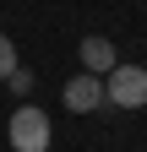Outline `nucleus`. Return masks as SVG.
Returning a JSON list of instances; mask_svg holds the SVG:
<instances>
[{"instance_id": "nucleus-1", "label": "nucleus", "mask_w": 147, "mask_h": 152, "mask_svg": "<svg viewBox=\"0 0 147 152\" xmlns=\"http://www.w3.org/2000/svg\"><path fill=\"white\" fill-rule=\"evenodd\" d=\"M6 136H11V152H49L54 125H49V114H44L38 103H16V109H11Z\"/></svg>"}, {"instance_id": "nucleus-2", "label": "nucleus", "mask_w": 147, "mask_h": 152, "mask_svg": "<svg viewBox=\"0 0 147 152\" xmlns=\"http://www.w3.org/2000/svg\"><path fill=\"white\" fill-rule=\"evenodd\" d=\"M109 109H147V71L142 65H115L104 76Z\"/></svg>"}, {"instance_id": "nucleus-3", "label": "nucleus", "mask_w": 147, "mask_h": 152, "mask_svg": "<svg viewBox=\"0 0 147 152\" xmlns=\"http://www.w3.org/2000/svg\"><path fill=\"white\" fill-rule=\"evenodd\" d=\"M60 98H65V109H71V114H98V109H109V92H104V76H93V71L71 76Z\"/></svg>"}, {"instance_id": "nucleus-4", "label": "nucleus", "mask_w": 147, "mask_h": 152, "mask_svg": "<svg viewBox=\"0 0 147 152\" xmlns=\"http://www.w3.org/2000/svg\"><path fill=\"white\" fill-rule=\"evenodd\" d=\"M76 60H82L87 71H93V76H109V71L120 65V54H115V44H109V38H98V33H87L82 44H76Z\"/></svg>"}, {"instance_id": "nucleus-5", "label": "nucleus", "mask_w": 147, "mask_h": 152, "mask_svg": "<svg viewBox=\"0 0 147 152\" xmlns=\"http://www.w3.org/2000/svg\"><path fill=\"white\" fill-rule=\"evenodd\" d=\"M11 71H16V44H11L6 33H0V82H6Z\"/></svg>"}, {"instance_id": "nucleus-6", "label": "nucleus", "mask_w": 147, "mask_h": 152, "mask_svg": "<svg viewBox=\"0 0 147 152\" xmlns=\"http://www.w3.org/2000/svg\"><path fill=\"white\" fill-rule=\"evenodd\" d=\"M6 82H11V92H16V98H27V92H33V71H22V65H16Z\"/></svg>"}]
</instances>
